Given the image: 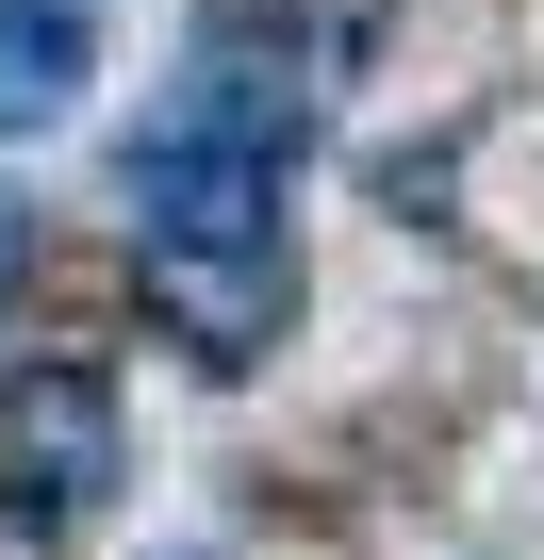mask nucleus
<instances>
[{
  "mask_svg": "<svg viewBox=\"0 0 544 560\" xmlns=\"http://www.w3.org/2000/svg\"><path fill=\"white\" fill-rule=\"evenodd\" d=\"M100 478H116V396L83 363H18L0 380V511L67 527V511H100Z\"/></svg>",
  "mask_w": 544,
  "mask_h": 560,
  "instance_id": "f03ea898",
  "label": "nucleus"
},
{
  "mask_svg": "<svg viewBox=\"0 0 544 560\" xmlns=\"http://www.w3.org/2000/svg\"><path fill=\"white\" fill-rule=\"evenodd\" d=\"M0 298H18V198H0Z\"/></svg>",
  "mask_w": 544,
  "mask_h": 560,
  "instance_id": "20e7f679",
  "label": "nucleus"
},
{
  "mask_svg": "<svg viewBox=\"0 0 544 560\" xmlns=\"http://www.w3.org/2000/svg\"><path fill=\"white\" fill-rule=\"evenodd\" d=\"M132 264L149 314L198 363H264L281 347V149H215V132H149L132 149Z\"/></svg>",
  "mask_w": 544,
  "mask_h": 560,
  "instance_id": "f257e3e1",
  "label": "nucleus"
},
{
  "mask_svg": "<svg viewBox=\"0 0 544 560\" xmlns=\"http://www.w3.org/2000/svg\"><path fill=\"white\" fill-rule=\"evenodd\" d=\"M83 83H100L83 0H0V149H18V132H50Z\"/></svg>",
  "mask_w": 544,
  "mask_h": 560,
  "instance_id": "7ed1b4c3",
  "label": "nucleus"
}]
</instances>
